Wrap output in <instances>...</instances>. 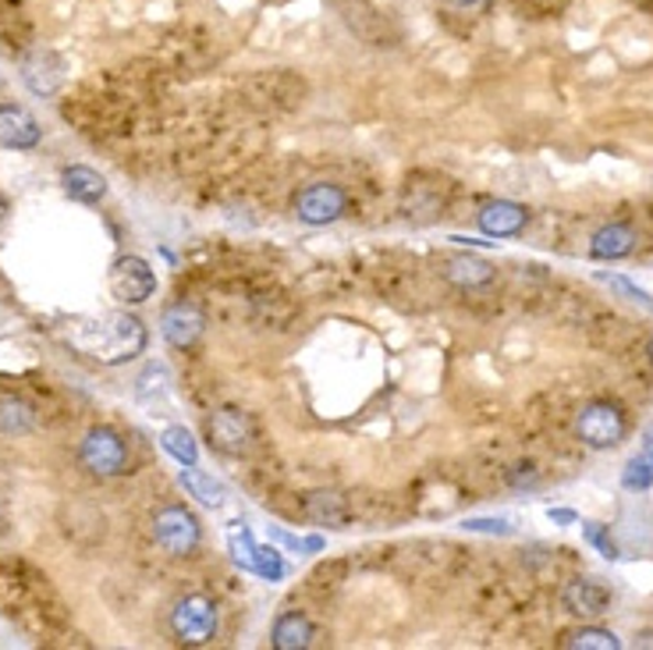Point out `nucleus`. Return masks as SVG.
Segmentation results:
<instances>
[{"label": "nucleus", "instance_id": "7ed1b4c3", "mask_svg": "<svg viewBox=\"0 0 653 650\" xmlns=\"http://www.w3.org/2000/svg\"><path fill=\"white\" fill-rule=\"evenodd\" d=\"M217 605L206 594H188L182 597L171 611V629L178 643L185 647H206L217 637Z\"/></svg>", "mask_w": 653, "mask_h": 650}, {"label": "nucleus", "instance_id": "6e6552de", "mask_svg": "<svg viewBox=\"0 0 653 650\" xmlns=\"http://www.w3.org/2000/svg\"><path fill=\"white\" fill-rule=\"evenodd\" d=\"M110 292L121 299L124 306H142L156 292V274L150 271V263L142 257H118L110 263Z\"/></svg>", "mask_w": 653, "mask_h": 650}, {"label": "nucleus", "instance_id": "20e7f679", "mask_svg": "<svg viewBox=\"0 0 653 650\" xmlns=\"http://www.w3.org/2000/svg\"><path fill=\"white\" fill-rule=\"evenodd\" d=\"M199 519L182 509V505H167L153 516V541L161 544L171 559H188L199 548Z\"/></svg>", "mask_w": 653, "mask_h": 650}, {"label": "nucleus", "instance_id": "412c9836", "mask_svg": "<svg viewBox=\"0 0 653 650\" xmlns=\"http://www.w3.org/2000/svg\"><path fill=\"white\" fill-rule=\"evenodd\" d=\"M161 445L171 458H178L182 466L199 463V445H196L193 431H185V426H167V431L161 434Z\"/></svg>", "mask_w": 653, "mask_h": 650}, {"label": "nucleus", "instance_id": "bb28decb", "mask_svg": "<svg viewBox=\"0 0 653 650\" xmlns=\"http://www.w3.org/2000/svg\"><path fill=\"white\" fill-rule=\"evenodd\" d=\"M583 537L589 544H594L603 559L608 562H614V559H621V551H618V544L611 541V533H608V527H600V522H583Z\"/></svg>", "mask_w": 653, "mask_h": 650}, {"label": "nucleus", "instance_id": "7c9ffc66", "mask_svg": "<svg viewBox=\"0 0 653 650\" xmlns=\"http://www.w3.org/2000/svg\"><path fill=\"white\" fill-rule=\"evenodd\" d=\"M547 519H551V522H579V516L572 512V509H551Z\"/></svg>", "mask_w": 653, "mask_h": 650}, {"label": "nucleus", "instance_id": "39448f33", "mask_svg": "<svg viewBox=\"0 0 653 650\" xmlns=\"http://www.w3.org/2000/svg\"><path fill=\"white\" fill-rule=\"evenodd\" d=\"M78 458H83V466L100 480L121 477V473L129 469V448H124V441L115 431H107V426H97V431H89L83 437Z\"/></svg>", "mask_w": 653, "mask_h": 650}, {"label": "nucleus", "instance_id": "473e14b6", "mask_svg": "<svg viewBox=\"0 0 653 650\" xmlns=\"http://www.w3.org/2000/svg\"><path fill=\"white\" fill-rule=\"evenodd\" d=\"M640 640V647H653V632H643V637H635Z\"/></svg>", "mask_w": 653, "mask_h": 650}, {"label": "nucleus", "instance_id": "72a5a7b5", "mask_svg": "<svg viewBox=\"0 0 653 650\" xmlns=\"http://www.w3.org/2000/svg\"><path fill=\"white\" fill-rule=\"evenodd\" d=\"M4 214H8V206H4V199H0V225H4Z\"/></svg>", "mask_w": 653, "mask_h": 650}, {"label": "nucleus", "instance_id": "f257e3e1", "mask_svg": "<svg viewBox=\"0 0 653 650\" xmlns=\"http://www.w3.org/2000/svg\"><path fill=\"white\" fill-rule=\"evenodd\" d=\"M65 342L78 356H86L104 367L135 359L146 348V327L132 313H100V316H78L65 331Z\"/></svg>", "mask_w": 653, "mask_h": 650}, {"label": "nucleus", "instance_id": "9d476101", "mask_svg": "<svg viewBox=\"0 0 653 650\" xmlns=\"http://www.w3.org/2000/svg\"><path fill=\"white\" fill-rule=\"evenodd\" d=\"M476 225H480L487 239H515V235L530 225V210L512 199H490L480 206V214H476Z\"/></svg>", "mask_w": 653, "mask_h": 650}, {"label": "nucleus", "instance_id": "f3484780", "mask_svg": "<svg viewBox=\"0 0 653 650\" xmlns=\"http://www.w3.org/2000/svg\"><path fill=\"white\" fill-rule=\"evenodd\" d=\"M178 484L193 495L196 501H203L206 509H225L228 505V487L220 484L214 473H203V469H196V466H185L182 473H178Z\"/></svg>", "mask_w": 653, "mask_h": 650}, {"label": "nucleus", "instance_id": "aec40b11", "mask_svg": "<svg viewBox=\"0 0 653 650\" xmlns=\"http://www.w3.org/2000/svg\"><path fill=\"white\" fill-rule=\"evenodd\" d=\"M440 206H444L440 185H420V178H412L405 185V199H402L405 217H434L440 214Z\"/></svg>", "mask_w": 653, "mask_h": 650}, {"label": "nucleus", "instance_id": "393cba45", "mask_svg": "<svg viewBox=\"0 0 653 650\" xmlns=\"http://www.w3.org/2000/svg\"><path fill=\"white\" fill-rule=\"evenodd\" d=\"M621 487L625 490H650L653 487V463L646 455H632L621 469Z\"/></svg>", "mask_w": 653, "mask_h": 650}, {"label": "nucleus", "instance_id": "5701e85b", "mask_svg": "<svg viewBox=\"0 0 653 650\" xmlns=\"http://www.w3.org/2000/svg\"><path fill=\"white\" fill-rule=\"evenodd\" d=\"M0 431L14 434V437L33 431V405H25L22 399H4V402H0Z\"/></svg>", "mask_w": 653, "mask_h": 650}, {"label": "nucleus", "instance_id": "c756f323", "mask_svg": "<svg viewBox=\"0 0 653 650\" xmlns=\"http://www.w3.org/2000/svg\"><path fill=\"white\" fill-rule=\"evenodd\" d=\"M444 4L458 14H483V11H490L493 0H444Z\"/></svg>", "mask_w": 653, "mask_h": 650}, {"label": "nucleus", "instance_id": "cd10ccee", "mask_svg": "<svg viewBox=\"0 0 653 650\" xmlns=\"http://www.w3.org/2000/svg\"><path fill=\"white\" fill-rule=\"evenodd\" d=\"M469 533H490V537H512L515 527L508 519H466L461 522Z\"/></svg>", "mask_w": 653, "mask_h": 650}, {"label": "nucleus", "instance_id": "6ab92c4d", "mask_svg": "<svg viewBox=\"0 0 653 650\" xmlns=\"http://www.w3.org/2000/svg\"><path fill=\"white\" fill-rule=\"evenodd\" d=\"M306 516L316 522V527L341 530L348 522V501L338 495V490H316V495L306 498Z\"/></svg>", "mask_w": 653, "mask_h": 650}, {"label": "nucleus", "instance_id": "a211bd4d", "mask_svg": "<svg viewBox=\"0 0 653 650\" xmlns=\"http://www.w3.org/2000/svg\"><path fill=\"white\" fill-rule=\"evenodd\" d=\"M270 643L277 650H306L313 643V622L302 611H284V615H277Z\"/></svg>", "mask_w": 653, "mask_h": 650}, {"label": "nucleus", "instance_id": "1a4fd4ad", "mask_svg": "<svg viewBox=\"0 0 653 650\" xmlns=\"http://www.w3.org/2000/svg\"><path fill=\"white\" fill-rule=\"evenodd\" d=\"M19 75L36 97H51V93H57L61 83H65V61H61L54 51H43L40 46V51H29L19 61Z\"/></svg>", "mask_w": 653, "mask_h": 650}, {"label": "nucleus", "instance_id": "dca6fc26", "mask_svg": "<svg viewBox=\"0 0 653 650\" xmlns=\"http://www.w3.org/2000/svg\"><path fill=\"white\" fill-rule=\"evenodd\" d=\"M61 185H65V193H68L75 203H86V206L100 203V199L107 196V178H104L100 171L86 167V164L68 167L65 174H61Z\"/></svg>", "mask_w": 653, "mask_h": 650}, {"label": "nucleus", "instance_id": "ddd939ff", "mask_svg": "<svg viewBox=\"0 0 653 650\" xmlns=\"http://www.w3.org/2000/svg\"><path fill=\"white\" fill-rule=\"evenodd\" d=\"M611 605V591L597 579H572L565 591H562V608L572 618H600Z\"/></svg>", "mask_w": 653, "mask_h": 650}, {"label": "nucleus", "instance_id": "0eeeda50", "mask_svg": "<svg viewBox=\"0 0 653 650\" xmlns=\"http://www.w3.org/2000/svg\"><path fill=\"white\" fill-rule=\"evenodd\" d=\"M206 437L210 445L225 455H246L257 445V423H252L249 412L242 409H217L210 420H206Z\"/></svg>", "mask_w": 653, "mask_h": 650}, {"label": "nucleus", "instance_id": "2f4dec72", "mask_svg": "<svg viewBox=\"0 0 653 650\" xmlns=\"http://www.w3.org/2000/svg\"><path fill=\"white\" fill-rule=\"evenodd\" d=\"M643 455L653 463V423L646 426V434H643Z\"/></svg>", "mask_w": 653, "mask_h": 650}, {"label": "nucleus", "instance_id": "423d86ee", "mask_svg": "<svg viewBox=\"0 0 653 650\" xmlns=\"http://www.w3.org/2000/svg\"><path fill=\"white\" fill-rule=\"evenodd\" d=\"M345 214H348V193L334 182L306 185L295 196V217L302 225L324 228V225H334V220H341Z\"/></svg>", "mask_w": 653, "mask_h": 650}, {"label": "nucleus", "instance_id": "9b49d317", "mask_svg": "<svg viewBox=\"0 0 653 650\" xmlns=\"http://www.w3.org/2000/svg\"><path fill=\"white\" fill-rule=\"evenodd\" d=\"M203 327H206V316L196 303H174L161 316V331L167 345L174 348H193L203 338Z\"/></svg>", "mask_w": 653, "mask_h": 650}, {"label": "nucleus", "instance_id": "2eb2a0df", "mask_svg": "<svg viewBox=\"0 0 653 650\" xmlns=\"http://www.w3.org/2000/svg\"><path fill=\"white\" fill-rule=\"evenodd\" d=\"M632 249H635V231L629 225H621V220L603 225L589 239V257L594 260H625Z\"/></svg>", "mask_w": 653, "mask_h": 650}, {"label": "nucleus", "instance_id": "a878e982", "mask_svg": "<svg viewBox=\"0 0 653 650\" xmlns=\"http://www.w3.org/2000/svg\"><path fill=\"white\" fill-rule=\"evenodd\" d=\"M249 573H257V576H263V579H270V583H277L284 573H289V568H284L281 551L257 544V554H252V568H249Z\"/></svg>", "mask_w": 653, "mask_h": 650}, {"label": "nucleus", "instance_id": "4be33fe9", "mask_svg": "<svg viewBox=\"0 0 653 650\" xmlns=\"http://www.w3.org/2000/svg\"><path fill=\"white\" fill-rule=\"evenodd\" d=\"M562 647H568V650H621V640L614 637L611 629L583 626L576 632H568V637L562 640Z\"/></svg>", "mask_w": 653, "mask_h": 650}, {"label": "nucleus", "instance_id": "f704fd0d", "mask_svg": "<svg viewBox=\"0 0 653 650\" xmlns=\"http://www.w3.org/2000/svg\"><path fill=\"white\" fill-rule=\"evenodd\" d=\"M650 353H653V342H650Z\"/></svg>", "mask_w": 653, "mask_h": 650}, {"label": "nucleus", "instance_id": "c85d7f7f", "mask_svg": "<svg viewBox=\"0 0 653 650\" xmlns=\"http://www.w3.org/2000/svg\"><path fill=\"white\" fill-rule=\"evenodd\" d=\"M600 281H608L611 284V289H618L621 295H629L632 299V303H643V306H653V299L643 292V289H635V284L632 281H625V278H614V274H600Z\"/></svg>", "mask_w": 653, "mask_h": 650}, {"label": "nucleus", "instance_id": "b1692460", "mask_svg": "<svg viewBox=\"0 0 653 650\" xmlns=\"http://www.w3.org/2000/svg\"><path fill=\"white\" fill-rule=\"evenodd\" d=\"M228 551H231V559L242 565V568H252L257 541H252V533L246 530V522H231V530H228Z\"/></svg>", "mask_w": 653, "mask_h": 650}, {"label": "nucleus", "instance_id": "4468645a", "mask_svg": "<svg viewBox=\"0 0 653 650\" xmlns=\"http://www.w3.org/2000/svg\"><path fill=\"white\" fill-rule=\"evenodd\" d=\"M444 278H448L455 289L476 292V289H487V284L498 278V267H493L490 260H483V257L466 252V257H451L448 263H444Z\"/></svg>", "mask_w": 653, "mask_h": 650}, {"label": "nucleus", "instance_id": "f03ea898", "mask_svg": "<svg viewBox=\"0 0 653 650\" xmlns=\"http://www.w3.org/2000/svg\"><path fill=\"white\" fill-rule=\"evenodd\" d=\"M576 434L583 445L597 448V452H608V448H618L621 441L629 434V420L621 405L608 402V399H594L579 409L576 416Z\"/></svg>", "mask_w": 653, "mask_h": 650}, {"label": "nucleus", "instance_id": "f8f14e48", "mask_svg": "<svg viewBox=\"0 0 653 650\" xmlns=\"http://www.w3.org/2000/svg\"><path fill=\"white\" fill-rule=\"evenodd\" d=\"M40 121L19 104H0V147L4 150H33L40 147Z\"/></svg>", "mask_w": 653, "mask_h": 650}]
</instances>
